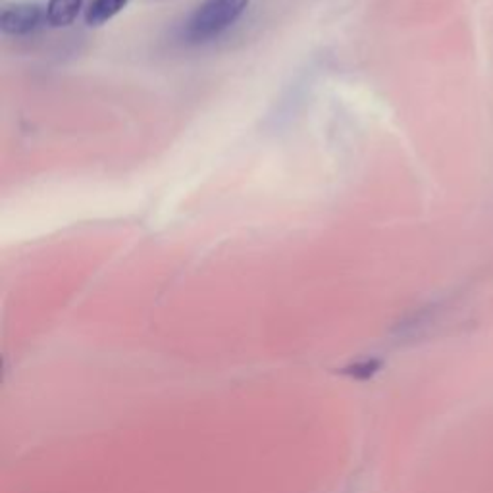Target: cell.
<instances>
[{
  "label": "cell",
  "mask_w": 493,
  "mask_h": 493,
  "mask_svg": "<svg viewBox=\"0 0 493 493\" xmlns=\"http://www.w3.org/2000/svg\"><path fill=\"white\" fill-rule=\"evenodd\" d=\"M251 0H204L189 18L185 37L193 43H204L222 35L243 16Z\"/></svg>",
  "instance_id": "6da1fadb"
},
{
  "label": "cell",
  "mask_w": 493,
  "mask_h": 493,
  "mask_svg": "<svg viewBox=\"0 0 493 493\" xmlns=\"http://www.w3.org/2000/svg\"><path fill=\"white\" fill-rule=\"evenodd\" d=\"M47 20V12L43 6L35 3H23V4H13L6 6L0 13V30L6 35L22 37L33 33L37 27Z\"/></svg>",
  "instance_id": "7a4b0ae2"
},
{
  "label": "cell",
  "mask_w": 493,
  "mask_h": 493,
  "mask_svg": "<svg viewBox=\"0 0 493 493\" xmlns=\"http://www.w3.org/2000/svg\"><path fill=\"white\" fill-rule=\"evenodd\" d=\"M84 0H49L47 22L52 27H67L77 18Z\"/></svg>",
  "instance_id": "3957f363"
},
{
  "label": "cell",
  "mask_w": 493,
  "mask_h": 493,
  "mask_svg": "<svg viewBox=\"0 0 493 493\" xmlns=\"http://www.w3.org/2000/svg\"><path fill=\"white\" fill-rule=\"evenodd\" d=\"M128 3L130 0H91L85 20L89 25H103L126 8Z\"/></svg>",
  "instance_id": "277c9868"
}]
</instances>
